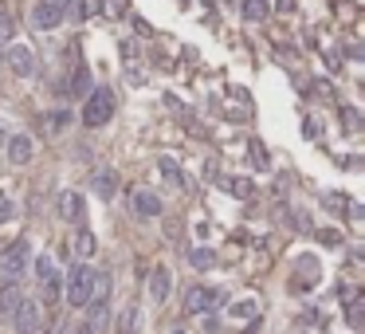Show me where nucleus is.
<instances>
[{"label":"nucleus","mask_w":365,"mask_h":334,"mask_svg":"<svg viewBox=\"0 0 365 334\" xmlns=\"http://www.w3.org/2000/svg\"><path fill=\"white\" fill-rule=\"evenodd\" d=\"M91 295H94V267L86 260H79V264H71L67 279H63V299L75 311H83L91 303Z\"/></svg>","instance_id":"nucleus-1"},{"label":"nucleus","mask_w":365,"mask_h":334,"mask_svg":"<svg viewBox=\"0 0 365 334\" xmlns=\"http://www.w3.org/2000/svg\"><path fill=\"white\" fill-rule=\"evenodd\" d=\"M20 299H24V295H20V283L16 279L0 283V318H12V311L20 307Z\"/></svg>","instance_id":"nucleus-13"},{"label":"nucleus","mask_w":365,"mask_h":334,"mask_svg":"<svg viewBox=\"0 0 365 334\" xmlns=\"http://www.w3.org/2000/svg\"><path fill=\"white\" fill-rule=\"evenodd\" d=\"M35 275H40V287H43V299L55 303L63 295V275L60 267H55V260L51 256H35Z\"/></svg>","instance_id":"nucleus-6"},{"label":"nucleus","mask_w":365,"mask_h":334,"mask_svg":"<svg viewBox=\"0 0 365 334\" xmlns=\"http://www.w3.org/2000/svg\"><path fill=\"white\" fill-rule=\"evenodd\" d=\"M137 318H142V307H137V303H126L122 315H118V330L114 334H137Z\"/></svg>","instance_id":"nucleus-15"},{"label":"nucleus","mask_w":365,"mask_h":334,"mask_svg":"<svg viewBox=\"0 0 365 334\" xmlns=\"http://www.w3.org/2000/svg\"><path fill=\"white\" fill-rule=\"evenodd\" d=\"M134 213L137 216H162V197L150 193V189H137L134 193Z\"/></svg>","instance_id":"nucleus-14"},{"label":"nucleus","mask_w":365,"mask_h":334,"mask_svg":"<svg viewBox=\"0 0 365 334\" xmlns=\"http://www.w3.org/2000/svg\"><path fill=\"white\" fill-rule=\"evenodd\" d=\"M303 130H306V138H318V134H322V118H315V114H310V118L303 122Z\"/></svg>","instance_id":"nucleus-28"},{"label":"nucleus","mask_w":365,"mask_h":334,"mask_svg":"<svg viewBox=\"0 0 365 334\" xmlns=\"http://www.w3.org/2000/svg\"><path fill=\"white\" fill-rule=\"evenodd\" d=\"M47 126H51V130H63V126H67V114H63V111H55V114L47 118Z\"/></svg>","instance_id":"nucleus-29"},{"label":"nucleus","mask_w":365,"mask_h":334,"mask_svg":"<svg viewBox=\"0 0 365 334\" xmlns=\"http://www.w3.org/2000/svg\"><path fill=\"white\" fill-rule=\"evenodd\" d=\"M12 216H16V201L0 193V224H4V221H12Z\"/></svg>","instance_id":"nucleus-27"},{"label":"nucleus","mask_w":365,"mask_h":334,"mask_svg":"<svg viewBox=\"0 0 365 334\" xmlns=\"http://www.w3.org/2000/svg\"><path fill=\"white\" fill-rule=\"evenodd\" d=\"M126 4H130V0H102V12H106L111 20H122V16H126Z\"/></svg>","instance_id":"nucleus-26"},{"label":"nucleus","mask_w":365,"mask_h":334,"mask_svg":"<svg viewBox=\"0 0 365 334\" xmlns=\"http://www.w3.org/2000/svg\"><path fill=\"white\" fill-rule=\"evenodd\" d=\"M169 291H173V275H169V267H153L150 272V295H153V303H165L169 299Z\"/></svg>","instance_id":"nucleus-11"},{"label":"nucleus","mask_w":365,"mask_h":334,"mask_svg":"<svg viewBox=\"0 0 365 334\" xmlns=\"http://www.w3.org/2000/svg\"><path fill=\"white\" fill-rule=\"evenodd\" d=\"M91 9H94V0H83V4H79V12H75V16H79V20H86V16H91Z\"/></svg>","instance_id":"nucleus-31"},{"label":"nucleus","mask_w":365,"mask_h":334,"mask_svg":"<svg viewBox=\"0 0 365 334\" xmlns=\"http://www.w3.org/2000/svg\"><path fill=\"white\" fill-rule=\"evenodd\" d=\"M318 240H322V244H342V232H330V228H322V232H318Z\"/></svg>","instance_id":"nucleus-30"},{"label":"nucleus","mask_w":365,"mask_h":334,"mask_svg":"<svg viewBox=\"0 0 365 334\" xmlns=\"http://www.w3.org/2000/svg\"><path fill=\"white\" fill-rule=\"evenodd\" d=\"M12 323H16L20 334H47V326H43V311L35 299H20V307L12 311Z\"/></svg>","instance_id":"nucleus-7"},{"label":"nucleus","mask_w":365,"mask_h":334,"mask_svg":"<svg viewBox=\"0 0 365 334\" xmlns=\"http://www.w3.org/2000/svg\"><path fill=\"white\" fill-rule=\"evenodd\" d=\"M83 126H91V130H99V126H106V122L114 118V91L111 87H91V94H86V103H83Z\"/></svg>","instance_id":"nucleus-2"},{"label":"nucleus","mask_w":365,"mask_h":334,"mask_svg":"<svg viewBox=\"0 0 365 334\" xmlns=\"http://www.w3.org/2000/svg\"><path fill=\"white\" fill-rule=\"evenodd\" d=\"M32 157H35L32 138H28V134H12V138H9V162H12V165H28Z\"/></svg>","instance_id":"nucleus-12"},{"label":"nucleus","mask_w":365,"mask_h":334,"mask_svg":"<svg viewBox=\"0 0 365 334\" xmlns=\"http://www.w3.org/2000/svg\"><path fill=\"white\" fill-rule=\"evenodd\" d=\"M240 12H244V20L259 24V20L271 16V4H267V0H244V4H240Z\"/></svg>","instance_id":"nucleus-17"},{"label":"nucleus","mask_w":365,"mask_h":334,"mask_svg":"<svg viewBox=\"0 0 365 334\" xmlns=\"http://www.w3.org/2000/svg\"><path fill=\"white\" fill-rule=\"evenodd\" d=\"M75 252H79V260H91V256H94V232L86 228V224H79V236H75Z\"/></svg>","instance_id":"nucleus-20"},{"label":"nucleus","mask_w":365,"mask_h":334,"mask_svg":"<svg viewBox=\"0 0 365 334\" xmlns=\"http://www.w3.org/2000/svg\"><path fill=\"white\" fill-rule=\"evenodd\" d=\"M220 303H224V291L204 287V283H193L185 291V315H208V311H216Z\"/></svg>","instance_id":"nucleus-5"},{"label":"nucleus","mask_w":365,"mask_h":334,"mask_svg":"<svg viewBox=\"0 0 365 334\" xmlns=\"http://www.w3.org/2000/svg\"><path fill=\"white\" fill-rule=\"evenodd\" d=\"M162 173L173 181V185H185V173H181V165L173 162V157H162Z\"/></svg>","instance_id":"nucleus-25"},{"label":"nucleus","mask_w":365,"mask_h":334,"mask_svg":"<svg viewBox=\"0 0 365 334\" xmlns=\"http://www.w3.org/2000/svg\"><path fill=\"white\" fill-rule=\"evenodd\" d=\"M228 315L236 318V323H255V318H259V303H255V299H240V303H232V307H228Z\"/></svg>","instance_id":"nucleus-16"},{"label":"nucleus","mask_w":365,"mask_h":334,"mask_svg":"<svg viewBox=\"0 0 365 334\" xmlns=\"http://www.w3.org/2000/svg\"><path fill=\"white\" fill-rule=\"evenodd\" d=\"M60 216L71 224H83L86 221V205H83V193H75V189H67V193H60Z\"/></svg>","instance_id":"nucleus-10"},{"label":"nucleus","mask_w":365,"mask_h":334,"mask_svg":"<svg viewBox=\"0 0 365 334\" xmlns=\"http://www.w3.org/2000/svg\"><path fill=\"white\" fill-rule=\"evenodd\" d=\"M173 334H185V330H173Z\"/></svg>","instance_id":"nucleus-32"},{"label":"nucleus","mask_w":365,"mask_h":334,"mask_svg":"<svg viewBox=\"0 0 365 334\" xmlns=\"http://www.w3.org/2000/svg\"><path fill=\"white\" fill-rule=\"evenodd\" d=\"M16 40V20H12L9 9H0V55H4V48Z\"/></svg>","instance_id":"nucleus-18"},{"label":"nucleus","mask_w":365,"mask_h":334,"mask_svg":"<svg viewBox=\"0 0 365 334\" xmlns=\"http://www.w3.org/2000/svg\"><path fill=\"white\" fill-rule=\"evenodd\" d=\"M224 189H228L232 197H240V201H247V197L255 193V185H252L247 177H224Z\"/></svg>","instance_id":"nucleus-21"},{"label":"nucleus","mask_w":365,"mask_h":334,"mask_svg":"<svg viewBox=\"0 0 365 334\" xmlns=\"http://www.w3.org/2000/svg\"><path fill=\"white\" fill-rule=\"evenodd\" d=\"M28 260H32V244H28L24 236L12 240V244H4V248H0V275H4V279H20L24 267H28Z\"/></svg>","instance_id":"nucleus-3"},{"label":"nucleus","mask_w":365,"mask_h":334,"mask_svg":"<svg viewBox=\"0 0 365 334\" xmlns=\"http://www.w3.org/2000/svg\"><path fill=\"white\" fill-rule=\"evenodd\" d=\"M189 260H193L196 272H204V267H213V264H216V256H213L208 248H193V252H189Z\"/></svg>","instance_id":"nucleus-24"},{"label":"nucleus","mask_w":365,"mask_h":334,"mask_svg":"<svg viewBox=\"0 0 365 334\" xmlns=\"http://www.w3.org/2000/svg\"><path fill=\"white\" fill-rule=\"evenodd\" d=\"M295 272L298 275H306V287H315V283H318V260L315 256H298V267H295Z\"/></svg>","instance_id":"nucleus-22"},{"label":"nucleus","mask_w":365,"mask_h":334,"mask_svg":"<svg viewBox=\"0 0 365 334\" xmlns=\"http://www.w3.org/2000/svg\"><path fill=\"white\" fill-rule=\"evenodd\" d=\"M91 193L102 201H114V193H118V173L111 169V165H102V169L91 173Z\"/></svg>","instance_id":"nucleus-9"},{"label":"nucleus","mask_w":365,"mask_h":334,"mask_svg":"<svg viewBox=\"0 0 365 334\" xmlns=\"http://www.w3.org/2000/svg\"><path fill=\"white\" fill-rule=\"evenodd\" d=\"M83 91H91V67H86V63H75V67H71V94H83Z\"/></svg>","instance_id":"nucleus-19"},{"label":"nucleus","mask_w":365,"mask_h":334,"mask_svg":"<svg viewBox=\"0 0 365 334\" xmlns=\"http://www.w3.org/2000/svg\"><path fill=\"white\" fill-rule=\"evenodd\" d=\"M247 154H252L255 169H271V157H267V150H264V142H259V138H252V142H247Z\"/></svg>","instance_id":"nucleus-23"},{"label":"nucleus","mask_w":365,"mask_h":334,"mask_svg":"<svg viewBox=\"0 0 365 334\" xmlns=\"http://www.w3.org/2000/svg\"><path fill=\"white\" fill-rule=\"evenodd\" d=\"M67 16H71V0H35L32 9V24L40 32H55Z\"/></svg>","instance_id":"nucleus-4"},{"label":"nucleus","mask_w":365,"mask_h":334,"mask_svg":"<svg viewBox=\"0 0 365 334\" xmlns=\"http://www.w3.org/2000/svg\"><path fill=\"white\" fill-rule=\"evenodd\" d=\"M0 60L9 63V67L16 71V75H24V79H32L35 71H40V63H35L32 48H24V43H9V48H4V55H0Z\"/></svg>","instance_id":"nucleus-8"}]
</instances>
